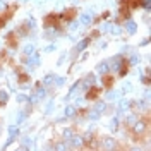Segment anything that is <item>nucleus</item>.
Returning a JSON list of instances; mask_svg holds the SVG:
<instances>
[{"mask_svg":"<svg viewBox=\"0 0 151 151\" xmlns=\"http://www.w3.org/2000/svg\"><path fill=\"white\" fill-rule=\"evenodd\" d=\"M101 83H103L105 89H110V88L113 86V83H115V77H113L112 74H103V77H101Z\"/></svg>","mask_w":151,"mask_h":151,"instance_id":"nucleus-7","label":"nucleus"},{"mask_svg":"<svg viewBox=\"0 0 151 151\" xmlns=\"http://www.w3.org/2000/svg\"><path fill=\"white\" fill-rule=\"evenodd\" d=\"M142 5H144V0H122L120 2V7L129 10V12H132L136 9H141Z\"/></svg>","mask_w":151,"mask_h":151,"instance_id":"nucleus-3","label":"nucleus"},{"mask_svg":"<svg viewBox=\"0 0 151 151\" xmlns=\"http://www.w3.org/2000/svg\"><path fill=\"white\" fill-rule=\"evenodd\" d=\"M28 81H29L28 74H21L19 76V83H28Z\"/></svg>","mask_w":151,"mask_h":151,"instance_id":"nucleus-9","label":"nucleus"},{"mask_svg":"<svg viewBox=\"0 0 151 151\" xmlns=\"http://www.w3.org/2000/svg\"><path fill=\"white\" fill-rule=\"evenodd\" d=\"M17 33H16V31H14V33H9V35H7V38H5V41H7V47L9 48H16L17 47Z\"/></svg>","mask_w":151,"mask_h":151,"instance_id":"nucleus-6","label":"nucleus"},{"mask_svg":"<svg viewBox=\"0 0 151 151\" xmlns=\"http://www.w3.org/2000/svg\"><path fill=\"white\" fill-rule=\"evenodd\" d=\"M100 94H101V88H98V86H93V88H89V91L86 93V100H89V101H94V100H98V98H100Z\"/></svg>","mask_w":151,"mask_h":151,"instance_id":"nucleus-5","label":"nucleus"},{"mask_svg":"<svg viewBox=\"0 0 151 151\" xmlns=\"http://www.w3.org/2000/svg\"><path fill=\"white\" fill-rule=\"evenodd\" d=\"M129 60H124L122 62V67H120V76H124V74H127L129 72Z\"/></svg>","mask_w":151,"mask_h":151,"instance_id":"nucleus-8","label":"nucleus"},{"mask_svg":"<svg viewBox=\"0 0 151 151\" xmlns=\"http://www.w3.org/2000/svg\"><path fill=\"white\" fill-rule=\"evenodd\" d=\"M64 21H62V16L57 14V12H52L48 14L47 17L43 19V26L45 28H55V29H64Z\"/></svg>","mask_w":151,"mask_h":151,"instance_id":"nucleus-1","label":"nucleus"},{"mask_svg":"<svg viewBox=\"0 0 151 151\" xmlns=\"http://www.w3.org/2000/svg\"><path fill=\"white\" fill-rule=\"evenodd\" d=\"M0 106H2V101H0Z\"/></svg>","mask_w":151,"mask_h":151,"instance_id":"nucleus-10","label":"nucleus"},{"mask_svg":"<svg viewBox=\"0 0 151 151\" xmlns=\"http://www.w3.org/2000/svg\"><path fill=\"white\" fill-rule=\"evenodd\" d=\"M60 16H62V21L67 24V22H70V21H74L76 19V16H77V9L70 7V9H67L65 12H62Z\"/></svg>","mask_w":151,"mask_h":151,"instance_id":"nucleus-4","label":"nucleus"},{"mask_svg":"<svg viewBox=\"0 0 151 151\" xmlns=\"http://www.w3.org/2000/svg\"><path fill=\"white\" fill-rule=\"evenodd\" d=\"M16 10H17V5H14V4H12V5H9L4 12H0V29L7 24V21L14 16V12H16Z\"/></svg>","mask_w":151,"mask_h":151,"instance_id":"nucleus-2","label":"nucleus"}]
</instances>
